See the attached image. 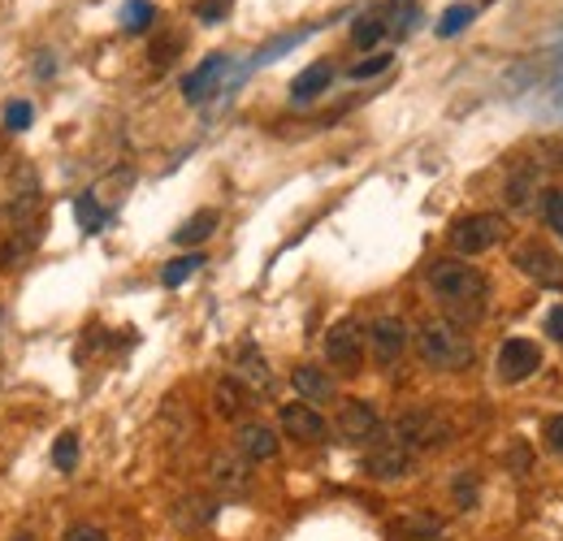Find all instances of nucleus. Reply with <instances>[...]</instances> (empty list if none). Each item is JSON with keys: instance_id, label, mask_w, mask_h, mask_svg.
Returning a JSON list of instances; mask_svg holds the SVG:
<instances>
[{"instance_id": "f257e3e1", "label": "nucleus", "mask_w": 563, "mask_h": 541, "mask_svg": "<svg viewBox=\"0 0 563 541\" xmlns=\"http://www.w3.org/2000/svg\"><path fill=\"white\" fill-rule=\"evenodd\" d=\"M429 295L442 303V312L455 321V325H477L486 317V303H490V281L473 265H460V261H433L429 265Z\"/></svg>"}, {"instance_id": "f03ea898", "label": "nucleus", "mask_w": 563, "mask_h": 541, "mask_svg": "<svg viewBox=\"0 0 563 541\" xmlns=\"http://www.w3.org/2000/svg\"><path fill=\"white\" fill-rule=\"evenodd\" d=\"M417 346H421L424 364L442 368V373H460V368L473 364V342H468V334L455 321H429V325H421Z\"/></svg>"}, {"instance_id": "7ed1b4c3", "label": "nucleus", "mask_w": 563, "mask_h": 541, "mask_svg": "<svg viewBox=\"0 0 563 541\" xmlns=\"http://www.w3.org/2000/svg\"><path fill=\"white\" fill-rule=\"evenodd\" d=\"M395 442L404 446V451H433V446H442V442H451V424L438 416V411H429V407H412V411H404L399 420H395Z\"/></svg>"}, {"instance_id": "20e7f679", "label": "nucleus", "mask_w": 563, "mask_h": 541, "mask_svg": "<svg viewBox=\"0 0 563 541\" xmlns=\"http://www.w3.org/2000/svg\"><path fill=\"white\" fill-rule=\"evenodd\" d=\"M503 217L498 212H468V217H460L455 225H451V247L460 252V256H482V252H490L503 243Z\"/></svg>"}, {"instance_id": "39448f33", "label": "nucleus", "mask_w": 563, "mask_h": 541, "mask_svg": "<svg viewBox=\"0 0 563 541\" xmlns=\"http://www.w3.org/2000/svg\"><path fill=\"white\" fill-rule=\"evenodd\" d=\"M364 468H368V476H377V481L408 476V468H412V451H404V446L395 442V433L377 429V433L364 442Z\"/></svg>"}, {"instance_id": "423d86ee", "label": "nucleus", "mask_w": 563, "mask_h": 541, "mask_svg": "<svg viewBox=\"0 0 563 541\" xmlns=\"http://www.w3.org/2000/svg\"><path fill=\"white\" fill-rule=\"evenodd\" d=\"M494 368H498V377H503L507 386L529 382V377L542 368V346H538V342H529V339H507L503 346H498Z\"/></svg>"}, {"instance_id": "0eeeda50", "label": "nucleus", "mask_w": 563, "mask_h": 541, "mask_svg": "<svg viewBox=\"0 0 563 541\" xmlns=\"http://www.w3.org/2000/svg\"><path fill=\"white\" fill-rule=\"evenodd\" d=\"M511 261H516L520 273H529L538 286L563 290V256H555L551 247H542V243H520V247L511 252Z\"/></svg>"}, {"instance_id": "6e6552de", "label": "nucleus", "mask_w": 563, "mask_h": 541, "mask_svg": "<svg viewBox=\"0 0 563 541\" xmlns=\"http://www.w3.org/2000/svg\"><path fill=\"white\" fill-rule=\"evenodd\" d=\"M325 360L339 364L343 373H360V360H364V330L355 325L352 317L339 321V325H330V334H325Z\"/></svg>"}, {"instance_id": "1a4fd4ad", "label": "nucleus", "mask_w": 563, "mask_h": 541, "mask_svg": "<svg viewBox=\"0 0 563 541\" xmlns=\"http://www.w3.org/2000/svg\"><path fill=\"white\" fill-rule=\"evenodd\" d=\"M225 74H230V57H225V53L205 57L200 66L183 78V96H187V104H205V100H212V96L225 87Z\"/></svg>"}, {"instance_id": "9d476101", "label": "nucleus", "mask_w": 563, "mask_h": 541, "mask_svg": "<svg viewBox=\"0 0 563 541\" xmlns=\"http://www.w3.org/2000/svg\"><path fill=\"white\" fill-rule=\"evenodd\" d=\"M364 339H368V351H373L377 364H395V360L408 351V325H404L399 317H377V321L364 330Z\"/></svg>"}, {"instance_id": "9b49d317", "label": "nucleus", "mask_w": 563, "mask_h": 541, "mask_svg": "<svg viewBox=\"0 0 563 541\" xmlns=\"http://www.w3.org/2000/svg\"><path fill=\"white\" fill-rule=\"evenodd\" d=\"M334 429H339V438L343 442H352V446H364L377 429H382V420H377V407L368 404V399H347V404L339 407V420H334Z\"/></svg>"}, {"instance_id": "f8f14e48", "label": "nucleus", "mask_w": 563, "mask_h": 541, "mask_svg": "<svg viewBox=\"0 0 563 541\" xmlns=\"http://www.w3.org/2000/svg\"><path fill=\"white\" fill-rule=\"evenodd\" d=\"M282 433L295 442H325L330 424L312 404H286L282 407Z\"/></svg>"}, {"instance_id": "ddd939ff", "label": "nucleus", "mask_w": 563, "mask_h": 541, "mask_svg": "<svg viewBox=\"0 0 563 541\" xmlns=\"http://www.w3.org/2000/svg\"><path fill=\"white\" fill-rule=\"evenodd\" d=\"M234 382H247L256 395H269L274 390V373H269V364H265V355H261L256 342H243L239 346V355H234Z\"/></svg>"}, {"instance_id": "4468645a", "label": "nucleus", "mask_w": 563, "mask_h": 541, "mask_svg": "<svg viewBox=\"0 0 563 541\" xmlns=\"http://www.w3.org/2000/svg\"><path fill=\"white\" fill-rule=\"evenodd\" d=\"M390 541H446V525L429 511H412L390 525Z\"/></svg>"}, {"instance_id": "2eb2a0df", "label": "nucleus", "mask_w": 563, "mask_h": 541, "mask_svg": "<svg viewBox=\"0 0 563 541\" xmlns=\"http://www.w3.org/2000/svg\"><path fill=\"white\" fill-rule=\"evenodd\" d=\"M290 382H295V390H299L303 404H330L334 399V377L325 368H317V364H299L290 373Z\"/></svg>"}, {"instance_id": "dca6fc26", "label": "nucleus", "mask_w": 563, "mask_h": 541, "mask_svg": "<svg viewBox=\"0 0 563 541\" xmlns=\"http://www.w3.org/2000/svg\"><path fill=\"white\" fill-rule=\"evenodd\" d=\"M330 82H334V66H330V62L308 66L295 82H290V104H312L317 96H325V91H330Z\"/></svg>"}, {"instance_id": "f3484780", "label": "nucleus", "mask_w": 563, "mask_h": 541, "mask_svg": "<svg viewBox=\"0 0 563 541\" xmlns=\"http://www.w3.org/2000/svg\"><path fill=\"white\" fill-rule=\"evenodd\" d=\"M239 451H243V460L265 464V460L278 455V433H274L269 424H243V429H239Z\"/></svg>"}, {"instance_id": "a211bd4d", "label": "nucleus", "mask_w": 563, "mask_h": 541, "mask_svg": "<svg viewBox=\"0 0 563 541\" xmlns=\"http://www.w3.org/2000/svg\"><path fill=\"white\" fill-rule=\"evenodd\" d=\"M212 230H217V212L205 208V212H196V217H187L178 230H174V243H183V247H196V243H205Z\"/></svg>"}, {"instance_id": "6ab92c4d", "label": "nucleus", "mask_w": 563, "mask_h": 541, "mask_svg": "<svg viewBox=\"0 0 563 541\" xmlns=\"http://www.w3.org/2000/svg\"><path fill=\"white\" fill-rule=\"evenodd\" d=\"M390 26H386V13H377V9H368V13H360L352 26V40L355 48H377V40L386 35Z\"/></svg>"}, {"instance_id": "aec40b11", "label": "nucleus", "mask_w": 563, "mask_h": 541, "mask_svg": "<svg viewBox=\"0 0 563 541\" xmlns=\"http://www.w3.org/2000/svg\"><path fill=\"white\" fill-rule=\"evenodd\" d=\"M473 18H477V9H473V4H451V9L438 18V26H433V31H438L442 40H455L460 31H468V26H473Z\"/></svg>"}, {"instance_id": "412c9836", "label": "nucleus", "mask_w": 563, "mask_h": 541, "mask_svg": "<svg viewBox=\"0 0 563 541\" xmlns=\"http://www.w3.org/2000/svg\"><path fill=\"white\" fill-rule=\"evenodd\" d=\"M118 18H122V26H126L131 35H140V31H147V26L156 22V4H152V0H126Z\"/></svg>"}, {"instance_id": "4be33fe9", "label": "nucleus", "mask_w": 563, "mask_h": 541, "mask_svg": "<svg viewBox=\"0 0 563 541\" xmlns=\"http://www.w3.org/2000/svg\"><path fill=\"white\" fill-rule=\"evenodd\" d=\"M74 212H78L82 234H100V230H104V221H109V208H100L96 196H78V200H74Z\"/></svg>"}, {"instance_id": "5701e85b", "label": "nucleus", "mask_w": 563, "mask_h": 541, "mask_svg": "<svg viewBox=\"0 0 563 541\" xmlns=\"http://www.w3.org/2000/svg\"><path fill=\"white\" fill-rule=\"evenodd\" d=\"M200 265H205V256H196V252H191V256H178V261H169V265L161 269V281L174 290V286H183V281L200 269Z\"/></svg>"}, {"instance_id": "b1692460", "label": "nucleus", "mask_w": 563, "mask_h": 541, "mask_svg": "<svg viewBox=\"0 0 563 541\" xmlns=\"http://www.w3.org/2000/svg\"><path fill=\"white\" fill-rule=\"evenodd\" d=\"M53 468L57 473H74L78 468V433H62L53 446Z\"/></svg>"}, {"instance_id": "393cba45", "label": "nucleus", "mask_w": 563, "mask_h": 541, "mask_svg": "<svg viewBox=\"0 0 563 541\" xmlns=\"http://www.w3.org/2000/svg\"><path fill=\"white\" fill-rule=\"evenodd\" d=\"M308 40V31H295V35H282L278 44H269V48H261L252 62H247V69H256V66H269V62H278V53H286V48H295V44H303ZM243 69V74H247Z\"/></svg>"}, {"instance_id": "a878e982", "label": "nucleus", "mask_w": 563, "mask_h": 541, "mask_svg": "<svg viewBox=\"0 0 563 541\" xmlns=\"http://www.w3.org/2000/svg\"><path fill=\"white\" fill-rule=\"evenodd\" d=\"M217 407H221V416H234V411H243V382H234V377H230V382H221V386H217Z\"/></svg>"}, {"instance_id": "bb28decb", "label": "nucleus", "mask_w": 563, "mask_h": 541, "mask_svg": "<svg viewBox=\"0 0 563 541\" xmlns=\"http://www.w3.org/2000/svg\"><path fill=\"white\" fill-rule=\"evenodd\" d=\"M31 118H35V109H31L26 100L4 104V126H9V131H26V126H31Z\"/></svg>"}, {"instance_id": "cd10ccee", "label": "nucleus", "mask_w": 563, "mask_h": 541, "mask_svg": "<svg viewBox=\"0 0 563 541\" xmlns=\"http://www.w3.org/2000/svg\"><path fill=\"white\" fill-rule=\"evenodd\" d=\"M542 442H547V451H551V455H560L563 460V411L542 424Z\"/></svg>"}, {"instance_id": "c85d7f7f", "label": "nucleus", "mask_w": 563, "mask_h": 541, "mask_svg": "<svg viewBox=\"0 0 563 541\" xmlns=\"http://www.w3.org/2000/svg\"><path fill=\"white\" fill-rule=\"evenodd\" d=\"M547 200H542V212H547V221H551V230L563 239V191H542Z\"/></svg>"}, {"instance_id": "c756f323", "label": "nucleus", "mask_w": 563, "mask_h": 541, "mask_svg": "<svg viewBox=\"0 0 563 541\" xmlns=\"http://www.w3.org/2000/svg\"><path fill=\"white\" fill-rule=\"evenodd\" d=\"M412 18H417V0H395V26H390V31H395V35H408V31L417 26Z\"/></svg>"}, {"instance_id": "7c9ffc66", "label": "nucleus", "mask_w": 563, "mask_h": 541, "mask_svg": "<svg viewBox=\"0 0 563 541\" xmlns=\"http://www.w3.org/2000/svg\"><path fill=\"white\" fill-rule=\"evenodd\" d=\"M390 53H377V57H368V62H360V66H352V78L360 82V78H373V74H382V69H390Z\"/></svg>"}, {"instance_id": "2f4dec72", "label": "nucleus", "mask_w": 563, "mask_h": 541, "mask_svg": "<svg viewBox=\"0 0 563 541\" xmlns=\"http://www.w3.org/2000/svg\"><path fill=\"white\" fill-rule=\"evenodd\" d=\"M225 13H230V0H205V4L196 9V18H200L205 26H217Z\"/></svg>"}, {"instance_id": "473e14b6", "label": "nucleus", "mask_w": 563, "mask_h": 541, "mask_svg": "<svg viewBox=\"0 0 563 541\" xmlns=\"http://www.w3.org/2000/svg\"><path fill=\"white\" fill-rule=\"evenodd\" d=\"M66 541H109V533L96 529V525H70V529H66Z\"/></svg>"}, {"instance_id": "72a5a7b5", "label": "nucleus", "mask_w": 563, "mask_h": 541, "mask_svg": "<svg viewBox=\"0 0 563 541\" xmlns=\"http://www.w3.org/2000/svg\"><path fill=\"white\" fill-rule=\"evenodd\" d=\"M455 498H460V507H464V511L477 503V485H473V476H468V473L455 481Z\"/></svg>"}, {"instance_id": "f704fd0d", "label": "nucleus", "mask_w": 563, "mask_h": 541, "mask_svg": "<svg viewBox=\"0 0 563 541\" xmlns=\"http://www.w3.org/2000/svg\"><path fill=\"white\" fill-rule=\"evenodd\" d=\"M547 334H551L555 342H563V303H560V308H551V312H547Z\"/></svg>"}, {"instance_id": "c9c22d12", "label": "nucleus", "mask_w": 563, "mask_h": 541, "mask_svg": "<svg viewBox=\"0 0 563 541\" xmlns=\"http://www.w3.org/2000/svg\"><path fill=\"white\" fill-rule=\"evenodd\" d=\"M13 541H35V538H31V533H22V538H13Z\"/></svg>"}]
</instances>
